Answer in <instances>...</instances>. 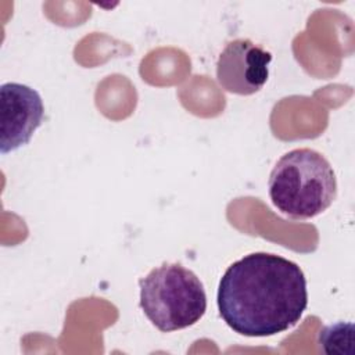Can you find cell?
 Listing matches in <instances>:
<instances>
[{"label": "cell", "mask_w": 355, "mask_h": 355, "mask_svg": "<svg viewBox=\"0 0 355 355\" xmlns=\"http://www.w3.org/2000/svg\"><path fill=\"white\" fill-rule=\"evenodd\" d=\"M140 308L164 333L196 324L207 311V294L198 276L180 263H162L139 280Z\"/></svg>", "instance_id": "3957f363"}, {"label": "cell", "mask_w": 355, "mask_h": 355, "mask_svg": "<svg viewBox=\"0 0 355 355\" xmlns=\"http://www.w3.org/2000/svg\"><path fill=\"white\" fill-rule=\"evenodd\" d=\"M319 344L327 354L347 352L344 344H354V324L338 322L336 324L324 326L319 331Z\"/></svg>", "instance_id": "8992f818"}, {"label": "cell", "mask_w": 355, "mask_h": 355, "mask_svg": "<svg viewBox=\"0 0 355 355\" xmlns=\"http://www.w3.org/2000/svg\"><path fill=\"white\" fill-rule=\"evenodd\" d=\"M270 51L250 39L239 37L226 44L216 61L219 86L233 94L251 96L259 92L269 78Z\"/></svg>", "instance_id": "277c9868"}, {"label": "cell", "mask_w": 355, "mask_h": 355, "mask_svg": "<svg viewBox=\"0 0 355 355\" xmlns=\"http://www.w3.org/2000/svg\"><path fill=\"white\" fill-rule=\"evenodd\" d=\"M43 118V100L35 89L17 82L3 83L0 86L1 154L28 144Z\"/></svg>", "instance_id": "5b68a950"}, {"label": "cell", "mask_w": 355, "mask_h": 355, "mask_svg": "<svg viewBox=\"0 0 355 355\" xmlns=\"http://www.w3.org/2000/svg\"><path fill=\"white\" fill-rule=\"evenodd\" d=\"M268 191L272 204L291 219H309L336 200L337 179L324 155L312 148H294L273 166Z\"/></svg>", "instance_id": "7a4b0ae2"}, {"label": "cell", "mask_w": 355, "mask_h": 355, "mask_svg": "<svg viewBox=\"0 0 355 355\" xmlns=\"http://www.w3.org/2000/svg\"><path fill=\"white\" fill-rule=\"evenodd\" d=\"M219 315L236 333L268 337L295 326L308 306L306 279L293 261L270 252H251L220 277Z\"/></svg>", "instance_id": "6da1fadb"}]
</instances>
